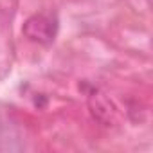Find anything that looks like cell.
Listing matches in <instances>:
<instances>
[{
  "label": "cell",
  "instance_id": "7a4b0ae2",
  "mask_svg": "<svg viewBox=\"0 0 153 153\" xmlns=\"http://www.w3.org/2000/svg\"><path fill=\"white\" fill-rule=\"evenodd\" d=\"M88 105H90V108H92V114H94L101 123L110 124V123L114 121V117H115V108H114V105H112L103 94H99L97 90H94V92L88 96Z\"/></svg>",
  "mask_w": 153,
  "mask_h": 153
},
{
  "label": "cell",
  "instance_id": "6da1fadb",
  "mask_svg": "<svg viewBox=\"0 0 153 153\" xmlns=\"http://www.w3.org/2000/svg\"><path fill=\"white\" fill-rule=\"evenodd\" d=\"M22 33L27 40L40 43V45H51L58 34V18L51 13H38L25 20Z\"/></svg>",
  "mask_w": 153,
  "mask_h": 153
}]
</instances>
